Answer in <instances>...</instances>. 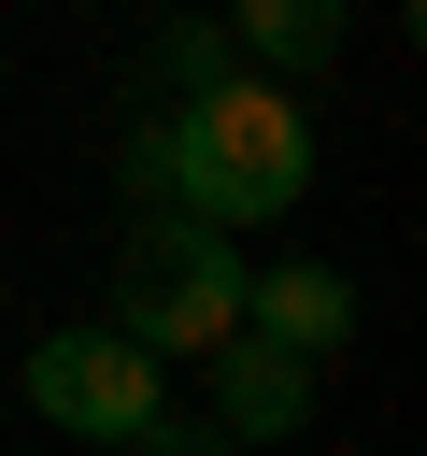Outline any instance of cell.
I'll return each instance as SVG.
<instances>
[{
  "label": "cell",
  "mask_w": 427,
  "mask_h": 456,
  "mask_svg": "<svg viewBox=\"0 0 427 456\" xmlns=\"http://www.w3.org/2000/svg\"><path fill=\"white\" fill-rule=\"evenodd\" d=\"M299 185H313V114H299V86L228 71V86H199V100H157V185H142V200H171V214H199V228H270V214H299Z\"/></svg>",
  "instance_id": "cell-1"
},
{
  "label": "cell",
  "mask_w": 427,
  "mask_h": 456,
  "mask_svg": "<svg viewBox=\"0 0 427 456\" xmlns=\"http://www.w3.org/2000/svg\"><path fill=\"white\" fill-rule=\"evenodd\" d=\"M114 328H128L142 356H214V342L242 328V256H228V228L142 200V228H128V256H114Z\"/></svg>",
  "instance_id": "cell-2"
},
{
  "label": "cell",
  "mask_w": 427,
  "mask_h": 456,
  "mask_svg": "<svg viewBox=\"0 0 427 456\" xmlns=\"http://www.w3.org/2000/svg\"><path fill=\"white\" fill-rule=\"evenodd\" d=\"M28 413L71 428V442H128V428L157 413V356H142L128 328H43V342H28Z\"/></svg>",
  "instance_id": "cell-3"
},
{
  "label": "cell",
  "mask_w": 427,
  "mask_h": 456,
  "mask_svg": "<svg viewBox=\"0 0 427 456\" xmlns=\"http://www.w3.org/2000/svg\"><path fill=\"white\" fill-rule=\"evenodd\" d=\"M214 428L228 442H299L313 428V356H285L270 328H228L214 342Z\"/></svg>",
  "instance_id": "cell-4"
},
{
  "label": "cell",
  "mask_w": 427,
  "mask_h": 456,
  "mask_svg": "<svg viewBox=\"0 0 427 456\" xmlns=\"http://www.w3.org/2000/svg\"><path fill=\"white\" fill-rule=\"evenodd\" d=\"M242 328H270L285 356L327 370V356L356 342V285H342L327 256H270V271H242Z\"/></svg>",
  "instance_id": "cell-5"
},
{
  "label": "cell",
  "mask_w": 427,
  "mask_h": 456,
  "mask_svg": "<svg viewBox=\"0 0 427 456\" xmlns=\"http://www.w3.org/2000/svg\"><path fill=\"white\" fill-rule=\"evenodd\" d=\"M342 28H356V0H228V43H242L270 86L327 71V57H342Z\"/></svg>",
  "instance_id": "cell-6"
},
{
  "label": "cell",
  "mask_w": 427,
  "mask_h": 456,
  "mask_svg": "<svg viewBox=\"0 0 427 456\" xmlns=\"http://www.w3.org/2000/svg\"><path fill=\"white\" fill-rule=\"evenodd\" d=\"M242 71V43L214 28V14H185V28H157V57H142V100H199V86H228Z\"/></svg>",
  "instance_id": "cell-7"
},
{
  "label": "cell",
  "mask_w": 427,
  "mask_h": 456,
  "mask_svg": "<svg viewBox=\"0 0 427 456\" xmlns=\"http://www.w3.org/2000/svg\"><path fill=\"white\" fill-rule=\"evenodd\" d=\"M128 456H228V428H214V413H171V399H157V413L128 428Z\"/></svg>",
  "instance_id": "cell-8"
}]
</instances>
